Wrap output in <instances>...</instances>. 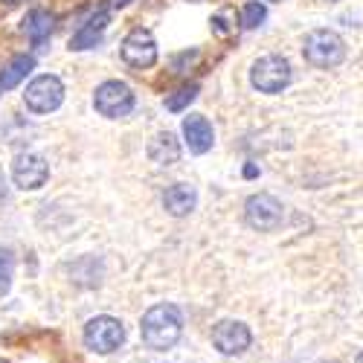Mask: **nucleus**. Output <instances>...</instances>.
<instances>
[{
    "instance_id": "nucleus-7",
    "label": "nucleus",
    "mask_w": 363,
    "mask_h": 363,
    "mask_svg": "<svg viewBox=\"0 0 363 363\" xmlns=\"http://www.w3.org/2000/svg\"><path fill=\"white\" fill-rule=\"evenodd\" d=\"M62 99H65V84L58 76H35L26 84V94H23L26 108H33L35 113L55 111L58 105H62Z\"/></svg>"
},
{
    "instance_id": "nucleus-1",
    "label": "nucleus",
    "mask_w": 363,
    "mask_h": 363,
    "mask_svg": "<svg viewBox=\"0 0 363 363\" xmlns=\"http://www.w3.org/2000/svg\"><path fill=\"white\" fill-rule=\"evenodd\" d=\"M140 331H143V340L148 349L166 352L180 340V335H184V317H180V311L172 306V302H160V306L148 308L143 314Z\"/></svg>"
},
{
    "instance_id": "nucleus-10",
    "label": "nucleus",
    "mask_w": 363,
    "mask_h": 363,
    "mask_svg": "<svg viewBox=\"0 0 363 363\" xmlns=\"http://www.w3.org/2000/svg\"><path fill=\"white\" fill-rule=\"evenodd\" d=\"M253 335L245 323L238 320H221L216 328H213V343L221 354H241L247 346H250Z\"/></svg>"
},
{
    "instance_id": "nucleus-18",
    "label": "nucleus",
    "mask_w": 363,
    "mask_h": 363,
    "mask_svg": "<svg viewBox=\"0 0 363 363\" xmlns=\"http://www.w3.org/2000/svg\"><path fill=\"white\" fill-rule=\"evenodd\" d=\"M264 18H267V9L253 0V4H247V6H245V18H241V23H245L247 29H256V26H259Z\"/></svg>"
},
{
    "instance_id": "nucleus-14",
    "label": "nucleus",
    "mask_w": 363,
    "mask_h": 363,
    "mask_svg": "<svg viewBox=\"0 0 363 363\" xmlns=\"http://www.w3.org/2000/svg\"><path fill=\"white\" fill-rule=\"evenodd\" d=\"M35 67V58L33 55H15L12 62L6 65V70L0 73V90H12V87H18L26 76H29V70Z\"/></svg>"
},
{
    "instance_id": "nucleus-17",
    "label": "nucleus",
    "mask_w": 363,
    "mask_h": 363,
    "mask_svg": "<svg viewBox=\"0 0 363 363\" xmlns=\"http://www.w3.org/2000/svg\"><path fill=\"white\" fill-rule=\"evenodd\" d=\"M12 274H15V264H12V256L6 250H0V296H4L12 285Z\"/></svg>"
},
{
    "instance_id": "nucleus-4",
    "label": "nucleus",
    "mask_w": 363,
    "mask_h": 363,
    "mask_svg": "<svg viewBox=\"0 0 363 363\" xmlns=\"http://www.w3.org/2000/svg\"><path fill=\"white\" fill-rule=\"evenodd\" d=\"M250 82L259 94H282L291 84V65L282 55H264L253 65Z\"/></svg>"
},
{
    "instance_id": "nucleus-13",
    "label": "nucleus",
    "mask_w": 363,
    "mask_h": 363,
    "mask_svg": "<svg viewBox=\"0 0 363 363\" xmlns=\"http://www.w3.org/2000/svg\"><path fill=\"white\" fill-rule=\"evenodd\" d=\"M148 157L155 160L157 166H172V163H177V160H180V143H177V137H174L172 131L157 134L155 140L148 143Z\"/></svg>"
},
{
    "instance_id": "nucleus-20",
    "label": "nucleus",
    "mask_w": 363,
    "mask_h": 363,
    "mask_svg": "<svg viewBox=\"0 0 363 363\" xmlns=\"http://www.w3.org/2000/svg\"><path fill=\"white\" fill-rule=\"evenodd\" d=\"M0 363H9V360H4V357H0Z\"/></svg>"
},
{
    "instance_id": "nucleus-19",
    "label": "nucleus",
    "mask_w": 363,
    "mask_h": 363,
    "mask_svg": "<svg viewBox=\"0 0 363 363\" xmlns=\"http://www.w3.org/2000/svg\"><path fill=\"white\" fill-rule=\"evenodd\" d=\"M195 94H198V84L180 87V90H177V96H169V99H166V108H169V111H180L186 102H192V99H195Z\"/></svg>"
},
{
    "instance_id": "nucleus-12",
    "label": "nucleus",
    "mask_w": 363,
    "mask_h": 363,
    "mask_svg": "<svg viewBox=\"0 0 363 363\" xmlns=\"http://www.w3.org/2000/svg\"><path fill=\"white\" fill-rule=\"evenodd\" d=\"M195 203H198V192L189 184H174L163 192V206H166V213L174 216V218L189 216L195 209Z\"/></svg>"
},
{
    "instance_id": "nucleus-11",
    "label": "nucleus",
    "mask_w": 363,
    "mask_h": 363,
    "mask_svg": "<svg viewBox=\"0 0 363 363\" xmlns=\"http://www.w3.org/2000/svg\"><path fill=\"white\" fill-rule=\"evenodd\" d=\"M184 137H186L189 151H195V155H206L216 143L213 125H209V119L201 116V113H192V116L184 119Z\"/></svg>"
},
{
    "instance_id": "nucleus-2",
    "label": "nucleus",
    "mask_w": 363,
    "mask_h": 363,
    "mask_svg": "<svg viewBox=\"0 0 363 363\" xmlns=\"http://www.w3.org/2000/svg\"><path fill=\"white\" fill-rule=\"evenodd\" d=\"M302 55H306L308 65H314L320 70H328V67H337L346 58V44L337 33H331V29H314V33L306 35Z\"/></svg>"
},
{
    "instance_id": "nucleus-16",
    "label": "nucleus",
    "mask_w": 363,
    "mask_h": 363,
    "mask_svg": "<svg viewBox=\"0 0 363 363\" xmlns=\"http://www.w3.org/2000/svg\"><path fill=\"white\" fill-rule=\"evenodd\" d=\"M105 21H108V15L102 12V15H99V18L94 21L96 26H87V29H82V33H79V35L73 38V50H87L90 44H94V35H99V29L105 26Z\"/></svg>"
},
{
    "instance_id": "nucleus-5",
    "label": "nucleus",
    "mask_w": 363,
    "mask_h": 363,
    "mask_svg": "<svg viewBox=\"0 0 363 363\" xmlns=\"http://www.w3.org/2000/svg\"><path fill=\"white\" fill-rule=\"evenodd\" d=\"M285 218V209L282 203L274 198V195H267V192H259V195H250L247 203H245V221L259 230V233H270V230H277Z\"/></svg>"
},
{
    "instance_id": "nucleus-15",
    "label": "nucleus",
    "mask_w": 363,
    "mask_h": 363,
    "mask_svg": "<svg viewBox=\"0 0 363 363\" xmlns=\"http://www.w3.org/2000/svg\"><path fill=\"white\" fill-rule=\"evenodd\" d=\"M23 33L33 38V44H41L50 33H52V15L35 9V12H29L26 21H23Z\"/></svg>"
},
{
    "instance_id": "nucleus-3",
    "label": "nucleus",
    "mask_w": 363,
    "mask_h": 363,
    "mask_svg": "<svg viewBox=\"0 0 363 363\" xmlns=\"http://www.w3.org/2000/svg\"><path fill=\"white\" fill-rule=\"evenodd\" d=\"M125 343V325L116 317H94L84 325V346L96 354H111Z\"/></svg>"
},
{
    "instance_id": "nucleus-6",
    "label": "nucleus",
    "mask_w": 363,
    "mask_h": 363,
    "mask_svg": "<svg viewBox=\"0 0 363 363\" xmlns=\"http://www.w3.org/2000/svg\"><path fill=\"white\" fill-rule=\"evenodd\" d=\"M94 105L108 119H123L134 111V94H131V87L123 84V82H105V84L96 87Z\"/></svg>"
},
{
    "instance_id": "nucleus-8",
    "label": "nucleus",
    "mask_w": 363,
    "mask_h": 363,
    "mask_svg": "<svg viewBox=\"0 0 363 363\" xmlns=\"http://www.w3.org/2000/svg\"><path fill=\"white\" fill-rule=\"evenodd\" d=\"M50 177V166L41 155L35 151H21V155L12 160V180L18 189H41Z\"/></svg>"
},
{
    "instance_id": "nucleus-9",
    "label": "nucleus",
    "mask_w": 363,
    "mask_h": 363,
    "mask_svg": "<svg viewBox=\"0 0 363 363\" xmlns=\"http://www.w3.org/2000/svg\"><path fill=\"white\" fill-rule=\"evenodd\" d=\"M123 58L125 65L137 67V70H145L157 62V44H155V35L148 29H134L128 33V38L123 41Z\"/></svg>"
}]
</instances>
